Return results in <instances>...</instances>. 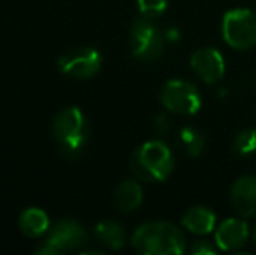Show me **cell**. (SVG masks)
<instances>
[{
    "instance_id": "30bf717a",
    "label": "cell",
    "mask_w": 256,
    "mask_h": 255,
    "mask_svg": "<svg viewBox=\"0 0 256 255\" xmlns=\"http://www.w3.org/2000/svg\"><path fill=\"white\" fill-rule=\"evenodd\" d=\"M250 239V225L244 217L226 218L214 229V243L220 250L234 252L242 248Z\"/></svg>"
},
{
    "instance_id": "44dd1931",
    "label": "cell",
    "mask_w": 256,
    "mask_h": 255,
    "mask_svg": "<svg viewBox=\"0 0 256 255\" xmlns=\"http://www.w3.org/2000/svg\"><path fill=\"white\" fill-rule=\"evenodd\" d=\"M253 239H254V243H256V225H254V231H253Z\"/></svg>"
},
{
    "instance_id": "d6986e66",
    "label": "cell",
    "mask_w": 256,
    "mask_h": 255,
    "mask_svg": "<svg viewBox=\"0 0 256 255\" xmlns=\"http://www.w3.org/2000/svg\"><path fill=\"white\" fill-rule=\"evenodd\" d=\"M171 128H172V123H171V119H169L168 114H158V116L154 119V131L157 133L158 136L168 135Z\"/></svg>"
},
{
    "instance_id": "3957f363",
    "label": "cell",
    "mask_w": 256,
    "mask_h": 255,
    "mask_svg": "<svg viewBox=\"0 0 256 255\" xmlns=\"http://www.w3.org/2000/svg\"><path fill=\"white\" fill-rule=\"evenodd\" d=\"M52 135L63 156L77 157L89 140V124L77 107H68L54 117Z\"/></svg>"
},
{
    "instance_id": "277c9868",
    "label": "cell",
    "mask_w": 256,
    "mask_h": 255,
    "mask_svg": "<svg viewBox=\"0 0 256 255\" xmlns=\"http://www.w3.org/2000/svg\"><path fill=\"white\" fill-rule=\"evenodd\" d=\"M166 34L152 21L142 16L131 27V53L140 62H154L160 58L166 48Z\"/></svg>"
},
{
    "instance_id": "7c38bea8",
    "label": "cell",
    "mask_w": 256,
    "mask_h": 255,
    "mask_svg": "<svg viewBox=\"0 0 256 255\" xmlns=\"http://www.w3.org/2000/svg\"><path fill=\"white\" fill-rule=\"evenodd\" d=\"M182 225L192 234H211L216 229V215L214 211L206 206H194L190 210H186V213L183 215Z\"/></svg>"
},
{
    "instance_id": "9a60e30c",
    "label": "cell",
    "mask_w": 256,
    "mask_h": 255,
    "mask_svg": "<svg viewBox=\"0 0 256 255\" xmlns=\"http://www.w3.org/2000/svg\"><path fill=\"white\" fill-rule=\"evenodd\" d=\"M94 236L112 250H120L126 243V232L120 224L114 220H103L94 227Z\"/></svg>"
},
{
    "instance_id": "6da1fadb",
    "label": "cell",
    "mask_w": 256,
    "mask_h": 255,
    "mask_svg": "<svg viewBox=\"0 0 256 255\" xmlns=\"http://www.w3.org/2000/svg\"><path fill=\"white\" fill-rule=\"evenodd\" d=\"M132 248L143 255H180L185 252L186 239L180 227L169 222H146L132 234Z\"/></svg>"
},
{
    "instance_id": "5bb4252c",
    "label": "cell",
    "mask_w": 256,
    "mask_h": 255,
    "mask_svg": "<svg viewBox=\"0 0 256 255\" xmlns=\"http://www.w3.org/2000/svg\"><path fill=\"white\" fill-rule=\"evenodd\" d=\"M20 229L30 238H38L49 231V217L40 208H28L20 217Z\"/></svg>"
},
{
    "instance_id": "5b68a950",
    "label": "cell",
    "mask_w": 256,
    "mask_h": 255,
    "mask_svg": "<svg viewBox=\"0 0 256 255\" xmlns=\"http://www.w3.org/2000/svg\"><path fill=\"white\" fill-rule=\"evenodd\" d=\"M223 41L234 49L246 51L256 46V13L250 9H232L222 21Z\"/></svg>"
},
{
    "instance_id": "ba28073f",
    "label": "cell",
    "mask_w": 256,
    "mask_h": 255,
    "mask_svg": "<svg viewBox=\"0 0 256 255\" xmlns=\"http://www.w3.org/2000/svg\"><path fill=\"white\" fill-rule=\"evenodd\" d=\"M61 74L74 79H91L102 68V55L94 48L72 49L58 60Z\"/></svg>"
},
{
    "instance_id": "8992f818",
    "label": "cell",
    "mask_w": 256,
    "mask_h": 255,
    "mask_svg": "<svg viewBox=\"0 0 256 255\" xmlns=\"http://www.w3.org/2000/svg\"><path fill=\"white\" fill-rule=\"evenodd\" d=\"M160 102L166 110L178 116H194L200 109V93L192 82L183 79H172L164 84L160 91Z\"/></svg>"
},
{
    "instance_id": "603a6c76",
    "label": "cell",
    "mask_w": 256,
    "mask_h": 255,
    "mask_svg": "<svg viewBox=\"0 0 256 255\" xmlns=\"http://www.w3.org/2000/svg\"><path fill=\"white\" fill-rule=\"evenodd\" d=\"M254 121H256V110H254Z\"/></svg>"
},
{
    "instance_id": "ffe728a7",
    "label": "cell",
    "mask_w": 256,
    "mask_h": 255,
    "mask_svg": "<svg viewBox=\"0 0 256 255\" xmlns=\"http://www.w3.org/2000/svg\"><path fill=\"white\" fill-rule=\"evenodd\" d=\"M214 245L209 241H197L192 248V253L194 255H212V253H216V248H218V246H214Z\"/></svg>"
},
{
    "instance_id": "52a82bcc",
    "label": "cell",
    "mask_w": 256,
    "mask_h": 255,
    "mask_svg": "<svg viewBox=\"0 0 256 255\" xmlns=\"http://www.w3.org/2000/svg\"><path fill=\"white\" fill-rule=\"evenodd\" d=\"M88 243V232L78 222L75 220H61L51 229L48 239L37 253L42 255H58L61 252H74Z\"/></svg>"
},
{
    "instance_id": "2e32d148",
    "label": "cell",
    "mask_w": 256,
    "mask_h": 255,
    "mask_svg": "<svg viewBox=\"0 0 256 255\" xmlns=\"http://www.w3.org/2000/svg\"><path fill=\"white\" fill-rule=\"evenodd\" d=\"M180 143H182V149L185 150L186 156L190 157H199L202 154L206 147V138L204 135L197 128L185 126L180 129Z\"/></svg>"
},
{
    "instance_id": "ac0fdd59",
    "label": "cell",
    "mask_w": 256,
    "mask_h": 255,
    "mask_svg": "<svg viewBox=\"0 0 256 255\" xmlns=\"http://www.w3.org/2000/svg\"><path fill=\"white\" fill-rule=\"evenodd\" d=\"M136 2L142 16L152 18V20L164 14V11L168 9V0H136Z\"/></svg>"
},
{
    "instance_id": "4fadbf2b",
    "label": "cell",
    "mask_w": 256,
    "mask_h": 255,
    "mask_svg": "<svg viewBox=\"0 0 256 255\" xmlns=\"http://www.w3.org/2000/svg\"><path fill=\"white\" fill-rule=\"evenodd\" d=\"M142 203H143V189L138 182L126 180L115 191V204L124 213H129V211L140 208Z\"/></svg>"
},
{
    "instance_id": "e0dca14e",
    "label": "cell",
    "mask_w": 256,
    "mask_h": 255,
    "mask_svg": "<svg viewBox=\"0 0 256 255\" xmlns=\"http://www.w3.org/2000/svg\"><path fill=\"white\" fill-rule=\"evenodd\" d=\"M232 147L237 156L248 157L256 154V128H246L237 133Z\"/></svg>"
},
{
    "instance_id": "8fae6325",
    "label": "cell",
    "mask_w": 256,
    "mask_h": 255,
    "mask_svg": "<svg viewBox=\"0 0 256 255\" xmlns=\"http://www.w3.org/2000/svg\"><path fill=\"white\" fill-rule=\"evenodd\" d=\"M230 203L239 217H256V177H242L232 185Z\"/></svg>"
},
{
    "instance_id": "9c48e42d",
    "label": "cell",
    "mask_w": 256,
    "mask_h": 255,
    "mask_svg": "<svg viewBox=\"0 0 256 255\" xmlns=\"http://www.w3.org/2000/svg\"><path fill=\"white\" fill-rule=\"evenodd\" d=\"M192 70L208 84H216L225 75V60L214 48H200L190 56Z\"/></svg>"
},
{
    "instance_id": "7402d4cb",
    "label": "cell",
    "mask_w": 256,
    "mask_h": 255,
    "mask_svg": "<svg viewBox=\"0 0 256 255\" xmlns=\"http://www.w3.org/2000/svg\"><path fill=\"white\" fill-rule=\"evenodd\" d=\"M254 89H256V75H254Z\"/></svg>"
},
{
    "instance_id": "7a4b0ae2",
    "label": "cell",
    "mask_w": 256,
    "mask_h": 255,
    "mask_svg": "<svg viewBox=\"0 0 256 255\" xmlns=\"http://www.w3.org/2000/svg\"><path fill=\"white\" fill-rule=\"evenodd\" d=\"M131 168L143 182H162L172 173L174 157L160 140H150L134 150L131 157Z\"/></svg>"
}]
</instances>
